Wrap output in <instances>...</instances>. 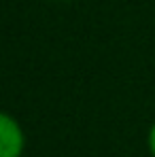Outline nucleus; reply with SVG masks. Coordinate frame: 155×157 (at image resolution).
Returning <instances> with one entry per match:
<instances>
[{
  "label": "nucleus",
  "mask_w": 155,
  "mask_h": 157,
  "mask_svg": "<svg viewBox=\"0 0 155 157\" xmlns=\"http://www.w3.org/2000/svg\"><path fill=\"white\" fill-rule=\"evenodd\" d=\"M149 149H151V153L155 155V125L151 128V132H149Z\"/></svg>",
  "instance_id": "nucleus-2"
},
{
  "label": "nucleus",
  "mask_w": 155,
  "mask_h": 157,
  "mask_svg": "<svg viewBox=\"0 0 155 157\" xmlns=\"http://www.w3.org/2000/svg\"><path fill=\"white\" fill-rule=\"evenodd\" d=\"M24 147V138L19 125L9 117H0V157H19Z\"/></svg>",
  "instance_id": "nucleus-1"
}]
</instances>
